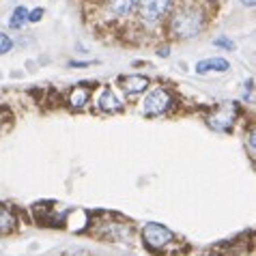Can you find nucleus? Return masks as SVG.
Here are the masks:
<instances>
[{"instance_id": "aec40b11", "label": "nucleus", "mask_w": 256, "mask_h": 256, "mask_svg": "<svg viewBox=\"0 0 256 256\" xmlns=\"http://www.w3.org/2000/svg\"><path fill=\"white\" fill-rule=\"evenodd\" d=\"M46 16V9H41V6H37V9H32V11H28V24H37L41 22Z\"/></svg>"}, {"instance_id": "7ed1b4c3", "label": "nucleus", "mask_w": 256, "mask_h": 256, "mask_svg": "<svg viewBox=\"0 0 256 256\" xmlns=\"http://www.w3.org/2000/svg\"><path fill=\"white\" fill-rule=\"evenodd\" d=\"M176 106V97L168 86L164 84H155V86H148L144 97L140 102V114L144 118H160L166 116L174 110Z\"/></svg>"}, {"instance_id": "0eeeda50", "label": "nucleus", "mask_w": 256, "mask_h": 256, "mask_svg": "<svg viewBox=\"0 0 256 256\" xmlns=\"http://www.w3.org/2000/svg\"><path fill=\"white\" fill-rule=\"evenodd\" d=\"M172 0H136L134 11L144 24H158L170 13Z\"/></svg>"}, {"instance_id": "9b49d317", "label": "nucleus", "mask_w": 256, "mask_h": 256, "mask_svg": "<svg viewBox=\"0 0 256 256\" xmlns=\"http://www.w3.org/2000/svg\"><path fill=\"white\" fill-rule=\"evenodd\" d=\"M194 71L198 76H209V74H226L230 71V62L222 58V56H211V58H202L194 65Z\"/></svg>"}, {"instance_id": "4468645a", "label": "nucleus", "mask_w": 256, "mask_h": 256, "mask_svg": "<svg viewBox=\"0 0 256 256\" xmlns=\"http://www.w3.org/2000/svg\"><path fill=\"white\" fill-rule=\"evenodd\" d=\"M136 6V0H106V9L114 18H130Z\"/></svg>"}, {"instance_id": "f03ea898", "label": "nucleus", "mask_w": 256, "mask_h": 256, "mask_svg": "<svg viewBox=\"0 0 256 256\" xmlns=\"http://www.w3.org/2000/svg\"><path fill=\"white\" fill-rule=\"evenodd\" d=\"M140 239L148 252L158 256H174L179 254V248L183 246V241L176 237V232H172L168 226L160 222H146L140 228Z\"/></svg>"}, {"instance_id": "20e7f679", "label": "nucleus", "mask_w": 256, "mask_h": 256, "mask_svg": "<svg viewBox=\"0 0 256 256\" xmlns=\"http://www.w3.org/2000/svg\"><path fill=\"white\" fill-rule=\"evenodd\" d=\"M241 114V104L239 102H222L204 114V125L216 134H230L234 130V125L239 123Z\"/></svg>"}, {"instance_id": "412c9836", "label": "nucleus", "mask_w": 256, "mask_h": 256, "mask_svg": "<svg viewBox=\"0 0 256 256\" xmlns=\"http://www.w3.org/2000/svg\"><path fill=\"white\" fill-rule=\"evenodd\" d=\"M241 4H244V6H254L256 0H241Z\"/></svg>"}, {"instance_id": "f257e3e1", "label": "nucleus", "mask_w": 256, "mask_h": 256, "mask_svg": "<svg viewBox=\"0 0 256 256\" xmlns=\"http://www.w3.org/2000/svg\"><path fill=\"white\" fill-rule=\"evenodd\" d=\"M204 24H207V16L198 4L194 2H186L170 13L168 18V32L172 39L179 41H188L194 39L202 32Z\"/></svg>"}, {"instance_id": "1a4fd4ad", "label": "nucleus", "mask_w": 256, "mask_h": 256, "mask_svg": "<svg viewBox=\"0 0 256 256\" xmlns=\"http://www.w3.org/2000/svg\"><path fill=\"white\" fill-rule=\"evenodd\" d=\"M90 99H93V86L82 82L69 88V93L65 95V106L71 112H82L90 106Z\"/></svg>"}, {"instance_id": "a211bd4d", "label": "nucleus", "mask_w": 256, "mask_h": 256, "mask_svg": "<svg viewBox=\"0 0 256 256\" xmlns=\"http://www.w3.org/2000/svg\"><path fill=\"white\" fill-rule=\"evenodd\" d=\"M13 50V39H11V34H6L0 30V56L2 54H9Z\"/></svg>"}, {"instance_id": "ddd939ff", "label": "nucleus", "mask_w": 256, "mask_h": 256, "mask_svg": "<svg viewBox=\"0 0 256 256\" xmlns=\"http://www.w3.org/2000/svg\"><path fill=\"white\" fill-rule=\"evenodd\" d=\"M20 228V218L18 211L11 207V204L0 202V237L4 234H13Z\"/></svg>"}, {"instance_id": "423d86ee", "label": "nucleus", "mask_w": 256, "mask_h": 256, "mask_svg": "<svg viewBox=\"0 0 256 256\" xmlns=\"http://www.w3.org/2000/svg\"><path fill=\"white\" fill-rule=\"evenodd\" d=\"M93 108L99 112V114H106V116H112V114H120L125 110V99L116 93V88H112L110 84L106 86H99L95 97L90 99Z\"/></svg>"}, {"instance_id": "6ab92c4d", "label": "nucleus", "mask_w": 256, "mask_h": 256, "mask_svg": "<svg viewBox=\"0 0 256 256\" xmlns=\"http://www.w3.org/2000/svg\"><path fill=\"white\" fill-rule=\"evenodd\" d=\"M213 46L216 48H222V50H226V52H234V41L232 39H228V37H218V39H213Z\"/></svg>"}, {"instance_id": "6e6552de", "label": "nucleus", "mask_w": 256, "mask_h": 256, "mask_svg": "<svg viewBox=\"0 0 256 256\" xmlns=\"http://www.w3.org/2000/svg\"><path fill=\"white\" fill-rule=\"evenodd\" d=\"M116 84L120 93H125L127 97H138L146 93V88L151 86V80H148V76L142 74H123L116 78Z\"/></svg>"}, {"instance_id": "4be33fe9", "label": "nucleus", "mask_w": 256, "mask_h": 256, "mask_svg": "<svg viewBox=\"0 0 256 256\" xmlns=\"http://www.w3.org/2000/svg\"><path fill=\"white\" fill-rule=\"evenodd\" d=\"M67 256H86V254H67Z\"/></svg>"}, {"instance_id": "dca6fc26", "label": "nucleus", "mask_w": 256, "mask_h": 256, "mask_svg": "<svg viewBox=\"0 0 256 256\" xmlns=\"http://www.w3.org/2000/svg\"><path fill=\"white\" fill-rule=\"evenodd\" d=\"M244 144L248 148V155H250V160L254 162V158H256V127H254V123L248 125V130L244 134Z\"/></svg>"}, {"instance_id": "f3484780", "label": "nucleus", "mask_w": 256, "mask_h": 256, "mask_svg": "<svg viewBox=\"0 0 256 256\" xmlns=\"http://www.w3.org/2000/svg\"><path fill=\"white\" fill-rule=\"evenodd\" d=\"M11 125H13V114H11V110L6 108V106H0V136L9 132Z\"/></svg>"}, {"instance_id": "f8f14e48", "label": "nucleus", "mask_w": 256, "mask_h": 256, "mask_svg": "<svg viewBox=\"0 0 256 256\" xmlns=\"http://www.w3.org/2000/svg\"><path fill=\"white\" fill-rule=\"evenodd\" d=\"M50 204H52V207H46V202L32 204L34 220H37L41 226H60L62 216H56V207H58V204H54V202H50Z\"/></svg>"}, {"instance_id": "2eb2a0df", "label": "nucleus", "mask_w": 256, "mask_h": 256, "mask_svg": "<svg viewBox=\"0 0 256 256\" xmlns=\"http://www.w3.org/2000/svg\"><path fill=\"white\" fill-rule=\"evenodd\" d=\"M28 24V9L24 4H20L13 9L11 13V18H9V28H13V30H20L22 26Z\"/></svg>"}, {"instance_id": "39448f33", "label": "nucleus", "mask_w": 256, "mask_h": 256, "mask_svg": "<svg viewBox=\"0 0 256 256\" xmlns=\"http://www.w3.org/2000/svg\"><path fill=\"white\" fill-rule=\"evenodd\" d=\"M93 234L102 241H125L134 234V226L127 220H120L116 216H106V222H90ZM88 228V230H90Z\"/></svg>"}, {"instance_id": "9d476101", "label": "nucleus", "mask_w": 256, "mask_h": 256, "mask_svg": "<svg viewBox=\"0 0 256 256\" xmlns=\"http://www.w3.org/2000/svg\"><path fill=\"white\" fill-rule=\"evenodd\" d=\"M90 222H93V216H90L86 209L74 207V209L65 211L60 226H65V228L71 230V232H84V230L90 228Z\"/></svg>"}]
</instances>
